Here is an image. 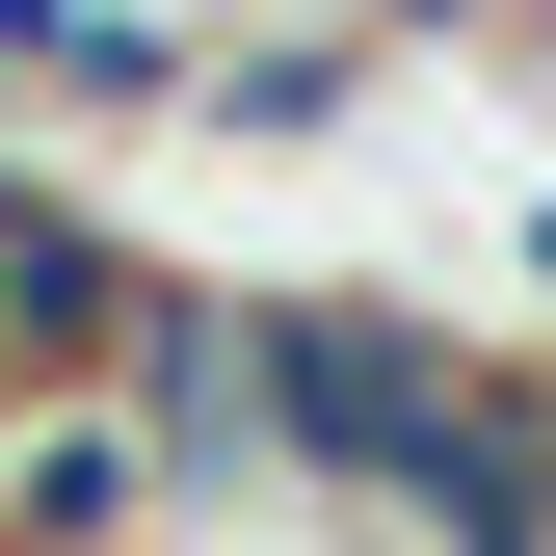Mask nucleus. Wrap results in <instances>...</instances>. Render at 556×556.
<instances>
[{
	"label": "nucleus",
	"mask_w": 556,
	"mask_h": 556,
	"mask_svg": "<svg viewBox=\"0 0 556 556\" xmlns=\"http://www.w3.org/2000/svg\"><path fill=\"white\" fill-rule=\"evenodd\" d=\"M451 397H477V344L425 292H371V265H292V292H265V477H292L344 556L397 530V477L451 451Z\"/></svg>",
	"instance_id": "1"
},
{
	"label": "nucleus",
	"mask_w": 556,
	"mask_h": 556,
	"mask_svg": "<svg viewBox=\"0 0 556 556\" xmlns=\"http://www.w3.org/2000/svg\"><path fill=\"white\" fill-rule=\"evenodd\" d=\"M106 397H132V451H160V504H292L265 477V292L239 265H160L106 344Z\"/></svg>",
	"instance_id": "2"
},
{
	"label": "nucleus",
	"mask_w": 556,
	"mask_h": 556,
	"mask_svg": "<svg viewBox=\"0 0 556 556\" xmlns=\"http://www.w3.org/2000/svg\"><path fill=\"white\" fill-rule=\"evenodd\" d=\"M160 451H132V397L106 371H53V397H0V556H160Z\"/></svg>",
	"instance_id": "3"
},
{
	"label": "nucleus",
	"mask_w": 556,
	"mask_h": 556,
	"mask_svg": "<svg viewBox=\"0 0 556 556\" xmlns=\"http://www.w3.org/2000/svg\"><path fill=\"white\" fill-rule=\"evenodd\" d=\"M397 53L371 27H186V132H239V160H318V132H371Z\"/></svg>",
	"instance_id": "4"
},
{
	"label": "nucleus",
	"mask_w": 556,
	"mask_h": 556,
	"mask_svg": "<svg viewBox=\"0 0 556 556\" xmlns=\"http://www.w3.org/2000/svg\"><path fill=\"white\" fill-rule=\"evenodd\" d=\"M0 106H186L160 0H0Z\"/></svg>",
	"instance_id": "5"
},
{
	"label": "nucleus",
	"mask_w": 556,
	"mask_h": 556,
	"mask_svg": "<svg viewBox=\"0 0 556 556\" xmlns=\"http://www.w3.org/2000/svg\"><path fill=\"white\" fill-rule=\"evenodd\" d=\"M160 556H344V530H318V504H186Z\"/></svg>",
	"instance_id": "6"
},
{
	"label": "nucleus",
	"mask_w": 556,
	"mask_h": 556,
	"mask_svg": "<svg viewBox=\"0 0 556 556\" xmlns=\"http://www.w3.org/2000/svg\"><path fill=\"white\" fill-rule=\"evenodd\" d=\"M27 213H53V160H0V318H27Z\"/></svg>",
	"instance_id": "7"
},
{
	"label": "nucleus",
	"mask_w": 556,
	"mask_h": 556,
	"mask_svg": "<svg viewBox=\"0 0 556 556\" xmlns=\"http://www.w3.org/2000/svg\"><path fill=\"white\" fill-rule=\"evenodd\" d=\"M530 292H556V186H530Z\"/></svg>",
	"instance_id": "8"
}]
</instances>
